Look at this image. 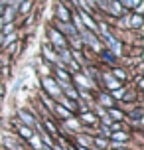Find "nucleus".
Masks as SVG:
<instances>
[{
    "instance_id": "obj_1",
    "label": "nucleus",
    "mask_w": 144,
    "mask_h": 150,
    "mask_svg": "<svg viewBox=\"0 0 144 150\" xmlns=\"http://www.w3.org/2000/svg\"><path fill=\"white\" fill-rule=\"evenodd\" d=\"M77 34H79V38H81L83 45H91V47L95 50V52H101V50H103V42H101V40H99V38L95 36V34H93V32H89V30H87V28L79 30Z\"/></svg>"
},
{
    "instance_id": "obj_2",
    "label": "nucleus",
    "mask_w": 144,
    "mask_h": 150,
    "mask_svg": "<svg viewBox=\"0 0 144 150\" xmlns=\"http://www.w3.org/2000/svg\"><path fill=\"white\" fill-rule=\"evenodd\" d=\"M42 87L49 93V97H59V95H63L61 93V89H59V85H57V81H53L49 75H46V77H42Z\"/></svg>"
},
{
    "instance_id": "obj_3",
    "label": "nucleus",
    "mask_w": 144,
    "mask_h": 150,
    "mask_svg": "<svg viewBox=\"0 0 144 150\" xmlns=\"http://www.w3.org/2000/svg\"><path fill=\"white\" fill-rule=\"evenodd\" d=\"M47 36H49V40H52V44L55 50H61V47H67V42H65V38L61 36L59 32L55 30V28H47Z\"/></svg>"
},
{
    "instance_id": "obj_4",
    "label": "nucleus",
    "mask_w": 144,
    "mask_h": 150,
    "mask_svg": "<svg viewBox=\"0 0 144 150\" xmlns=\"http://www.w3.org/2000/svg\"><path fill=\"white\" fill-rule=\"evenodd\" d=\"M55 75H57V85H59V89H65V87H71V75H69L67 69L59 67L55 69Z\"/></svg>"
},
{
    "instance_id": "obj_5",
    "label": "nucleus",
    "mask_w": 144,
    "mask_h": 150,
    "mask_svg": "<svg viewBox=\"0 0 144 150\" xmlns=\"http://www.w3.org/2000/svg\"><path fill=\"white\" fill-rule=\"evenodd\" d=\"M18 119L22 120V125H26V127H30V128H34L38 122H36V119H34V115H30L28 111H24V109H20L18 111Z\"/></svg>"
},
{
    "instance_id": "obj_6",
    "label": "nucleus",
    "mask_w": 144,
    "mask_h": 150,
    "mask_svg": "<svg viewBox=\"0 0 144 150\" xmlns=\"http://www.w3.org/2000/svg\"><path fill=\"white\" fill-rule=\"evenodd\" d=\"M55 14L59 18V22H71V12H69L63 4H57V6H55Z\"/></svg>"
},
{
    "instance_id": "obj_7",
    "label": "nucleus",
    "mask_w": 144,
    "mask_h": 150,
    "mask_svg": "<svg viewBox=\"0 0 144 150\" xmlns=\"http://www.w3.org/2000/svg\"><path fill=\"white\" fill-rule=\"evenodd\" d=\"M71 81H75L77 85H79V87H83V89H89V87H91V85H93V83L89 81V79H87V75H85L83 71H79V73H77L75 77L71 79Z\"/></svg>"
},
{
    "instance_id": "obj_8",
    "label": "nucleus",
    "mask_w": 144,
    "mask_h": 150,
    "mask_svg": "<svg viewBox=\"0 0 144 150\" xmlns=\"http://www.w3.org/2000/svg\"><path fill=\"white\" fill-rule=\"evenodd\" d=\"M16 12H18V6H12V4H10V6H8L6 10H4V14H0L2 22H4V24L12 22V20H14V16H16Z\"/></svg>"
},
{
    "instance_id": "obj_9",
    "label": "nucleus",
    "mask_w": 144,
    "mask_h": 150,
    "mask_svg": "<svg viewBox=\"0 0 144 150\" xmlns=\"http://www.w3.org/2000/svg\"><path fill=\"white\" fill-rule=\"evenodd\" d=\"M103 81H105V85L109 87L111 91H114V89H121V83H119V79H114L113 75H103Z\"/></svg>"
},
{
    "instance_id": "obj_10",
    "label": "nucleus",
    "mask_w": 144,
    "mask_h": 150,
    "mask_svg": "<svg viewBox=\"0 0 144 150\" xmlns=\"http://www.w3.org/2000/svg\"><path fill=\"white\" fill-rule=\"evenodd\" d=\"M57 26L61 28V30H57V32H63V34H67V36H75V34H77L75 26H73L71 22H59Z\"/></svg>"
},
{
    "instance_id": "obj_11",
    "label": "nucleus",
    "mask_w": 144,
    "mask_h": 150,
    "mask_svg": "<svg viewBox=\"0 0 144 150\" xmlns=\"http://www.w3.org/2000/svg\"><path fill=\"white\" fill-rule=\"evenodd\" d=\"M111 140L113 142H119V144H122V142H126L128 140V134L126 132H122V130H114V132H111Z\"/></svg>"
},
{
    "instance_id": "obj_12",
    "label": "nucleus",
    "mask_w": 144,
    "mask_h": 150,
    "mask_svg": "<svg viewBox=\"0 0 144 150\" xmlns=\"http://www.w3.org/2000/svg\"><path fill=\"white\" fill-rule=\"evenodd\" d=\"M57 101H59V105H61V107H67V111H69V112L75 111V107H77V101H71V99L63 97V95H59V97H57Z\"/></svg>"
},
{
    "instance_id": "obj_13",
    "label": "nucleus",
    "mask_w": 144,
    "mask_h": 150,
    "mask_svg": "<svg viewBox=\"0 0 144 150\" xmlns=\"http://www.w3.org/2000/svg\"><path fill=\"white\" fill-rule=\"evenodd\" d=\"M81 120H83V122H89V125H93V127H99V119L95 117V115H91L89 111L81 112Z\"/></svg>"
},
{
    "instance_id": "obj_14",
    "label": "nucleus",
    "mask_w": 144,
    "mask_h": 150,
    "mask_svg": "<svg viewBox=\"0 0 144 150\" xmlns=\"http://www.w3.org/2000/svg\"><path fill=\"white\" fill-rule=\"evenodd\" d=\"M99 101H101V105H103V107H109V109L114 105V99L111 97L109 93H99Z\"/></svg>"
},
{
    "instance_id": "obj_15",
    "label": "nucleus",
    "mask_w": 144,
    "mask_h": 150,
    "mask_svg": "<svg viewBox=\"0 0 144 150\" xmlns=\"http://www.w3.org/2000/svg\"><path fill=\"white\" fill-rule=\"evenodd\" d=\"M53 112H55V115H59L61 119H69V117H71V112L67 111V109H65V107H61L59 103H55V105H53V109H52Z\"/></svg>"
},
{
    "instance_id": "obj_16",
    "label": "nucleus",
    "mask_w": 144,
    "mask_h": 150,
    "mask_svg": "<svg viewBox=\"0 0 144 150\" xmlns=\"http://www.w3.org/2000/svg\"><path fill=\"white\" fill-rule=\"evenodd\" d=\"M109 10H111L114 16H122V4L119 0H111V2H109Z\"/></svg>"
},
{
    "instance_id": "obj_17",
    "label": "nucleus",
    "mask_w": 144,
    "mask_h": 150,
    "mask_svg": "<svg viewBox=\"0 0 144 150\" xmlns=\"http://www.w3.org/2000/svg\"><path fill=\"white\" fill-rule=\"evenodd\" d=\"M42 52H44V57H46V59L53 61V63H59V57H57V53H53L52 50L47 47V45H44V47H42Z\"/></svg>"
},
{
    "instance_id": "obj_18",
    "label": "nucleus",
    "mask_w": 144,
    "mask_h": 150,
    "mask_svg": "<svg viewBox=\"0 0 144 150\" xmlns=\"http://www.w3.org/2000/svg\"><path fill=\"white\" fill-rule=\"evenodd\" d=\"M28 142H30L36 150H42V148H44V142H42V138H40L38 134H32L30 138H28Z\"/></svg>"
},
{
    "instance_id": "obj_19",
    "label": "nucleus",
    "mask_w": 144,
    "mask_h": 150,
    "mask_svg": "<svg viewBox=\"0 0 144 150\" xmlns=\"http://www.w3.org/2000/svg\"><path fill=\"white\" fill-rule=\"evenodd\" d=\"M16 127H18V132H20L24 138H30V136L34 134V132H32V128H30V127H26V125H22V122H18Z\"/></svg>"
},
{
    "instance_id": "obj_20",
    "label": "nucleus",
    "mask_w": 144,
    "mask_h": 150,
    "mask_svg": "<svg viewBox=\"0 0 144 150\" xmlns=\"http://www.w3.org/2000/svg\"><path fill=\"white\" fill-rule=\"evenodd\" d=\"M67 120V127L71 128V130H75V132H79V130H81V122H79V120H75V119H71V117H69V119H65Z\"/></svg>"
},
{
    "instance_id": "obj_21",
    "label": "nucleus",
    "mask_w": 144,
    "mask_h": 150,
    "mask_svg": "<svg viewBox=\"0 0 144 150\" xmlns=\"http://www.w3.org/2000/svg\"><path fill=\"white\" fill-rule=\"evenodd\" d=\"M65 97L71 99V101H77L79 99V91L73 89V87H65Z\"/></svg>"
},
{
    "instance_id": "obj_22",
    "label": "nucleus",
    "mask_w": 144,
    "mask_h": 150,
    "mask_svg": "<svg viewBox=\"0 0 144 150\" xmlns=\"http://www.w3.org/2000/svg\"><path fill=\"white\" fill-rule=\"evenodd\" d=\"M69 40H71V44H73V50H81L83 47V42H81V38H79V34H75V36H69Z\"/></svg>"
},
{
    "instance_id": "obj_23",
    "label": "nucleus",
    "mask_w": 144,
    "mask_h": 150,
    "mask_svg": "<svg viewBox=\"0 0 144 150\" xmlns=\"http://www.w3.org/2000/svg\"><path fill=\"white\" fill-rule=\"evenodd\" d=\"M128 24L132 26V28H140V26H142V16H140V14H134L132 18H130Z\"/></svg>"
},
{
    "instance_id": "obj_24",
    "label": "nucleus",
    "mask_w": 144,
    "mask_h": 150,
    "mask_svg": "<svg viewBox=\"0 0 144 150\" xmlns=\"http://www.w3.org/2000/svg\"><path fill=\"white\" fill-rule=\"evenodd\" d=\"M77 140H79V146H91L93 144V138H89V136H85V134H79Z\"/></svg>"
},
{
    "instance_id": "obj_25",
    "label": "nucleus",
    "mask_w": 144,
    "mask_h": 150,
    "mask_svg": "<svg viewBox=\"0 0 144 150\" xmlns=\"http://www.w3.org/2000/svg\"><path fill=\"white\" fill-rule=\"evenodd\" d=\"M101 55L107 59V63H114V61H116V55L111 53V52H107V50H101Z\"/></svg>"
},
{
    "instance_id": "obj_26",
    "label": "nucleus",
    "mask_w": 144,
    "mask_h": 150,
    "mask_svg": "<svg viewBox=\"0 0 144 150\" xmlns=\"http://www.w3.org/2000/svg\"><path fill=\"white\" fill-rule=\"evenodd\" d=\"M107 115H109V117H111V119H116V122H119V120L122 119V112H121V111H116V109H114V107H111V109H109V112H107Z\"/></svg>"
},
{
    "instance_id": "obj_27",
    "label": "nucleus",
    "mask_w": 144,
    "mask_h": 150,
    "mask_svg": "<svg viewBox=\"0 0 144 150\" xmlns=\"http://www.w3.org/2000/svg\"><path fill=\"white\" fill-rule=\"evenodd\" d=\"M113 77H116V79H121V81H122V79H128V75L124 73L122 69H119V67H114V69H113Z\"/></svg>"
},
{
    "instance_id": "obj_28",
    "label": "nucleus",
    "mask_w": 144,
    "mask_h": 150,
    "mask_svg": "<svg viewBox=\"0 0 144 150\" xmlns=\"http://www.w3.org/2000/svg\"><path fill=\"white\" fill-rule=\"evenodd\" d=\"M122 6H126V8H134V6H138L142 0H119Z\"/></svg>"
},
{
    "instance_id": "obj_29",
    "label": "nucleus",
    "mask_w": 144,
    "mask_h": 150,
    "mask_svg": "<svg viewBox=\"0 0 144 150\" xmlns=\"http://www.w3.org/2000/svg\"><path fill=\"white\" fill-rule=\"evenodd\" d=\"M14 40H16V34L12 32V34H8L6 38H2V45H8V44H12Z\"/></svg>"
},
{
    "instance_id": "obj_30",
    "label": "nucleus",
    "mask_w": 144,
    "mask_h": 150,
    "mask_svg": "<svg viewBox=\"0 0 144 150\" xmlns=\"http://www.w3.org/2000/svg\"><path fill=\"white\" fill-rule=\"evenodd\" d=\"M124 93H126L124 89H114L113 93H111V97H113V99H122V97H124Z\"/></svg>"
},
{
    "instance_id": "obj_31",
    "label": "nucleus",
    "mask_w": 144,
    "mask_h": 150,
    "mask_svg": "<svg viewBox=\"0 0 144 150\" xmlns=\"http://www.w3.org/2000/svg\"><path fill=\"white\" fill-rule=\"evenodd\" d=\"M12 32H14V24L12 22H8V24H4V30H2V36H4V34H12Z\"/></svg>"
},
{
    "instance_id": "obj_32",
    "label": "nucleus",
    "mask_w": 144,
    "mask_h": 150,
    "mask_svg": "<svg viewBox=\"0 0 144 150\" xmlns=\"http://www.w3.org/2000/svg\"><path fill=\"white\" fill-rule=\"evenodd\" d=\"M93 142L97 144V146H101V148H107V146H109L107 138H93Z\"/></svg>"
},
{
    "instance_id": "obj_33",
    "label": "nucleus",
    "mask_w": 144,
    "mask_h": 150,
    "mask_svg": "<svg viewBox=\"0 0 144 150\" xmlns=\"http://www.w3.org/2000/svg\"><path fill=\"white\" fill-rule=\"evenodd\" d=\"M30 6H32V2H30V0H26V2H22V6H20V12H22V14H26V12L30 10Z\"/></svg>"
},
{
    "instance_id": "obj_34",
    "label": "nucleus",
    "mask_w": 144,
    "mask_h": 150,
    "mask_svg": "<svg viewBox=\"0 0 144 150\" xmlns=\"http://www.w3.org/2000/svg\"><path fill=\"white\" fill-rule=\"evenodd\" d=\"M44 125H46V128L49 130V132H52V134H57V130H55V127H53V122H52V120H46Z\"/></svg>"
},
{
    "instance_id": "obj_35",
    "label": "nucleus",
    "mask_w": 144,
    "mask_h": 150,
    "mask_svg": "<svg viewBox=\"0 0 144 150\" xmlns=\"http://www.w3.org/2000/svg\"><path fill=\"white\" fill-rule=\"evenodd\" d=\"M42 101H44V103H46V105H47V107H49V109H53V105H55V103H53L52 99H47V97H46V95H42Z\"/></svg>"
},
{
    "instance_id": "obj_36",
    "label": "nucleus",
    "mask_w": 144,
    "mask_h": 150,
    "mask_svg": "<svg viewBox=\"0 0 144 150\" xmlns=\"http://www.w3.org/2000/svg\"><path fill=\"white\" fill-rule=\"evenodd\" d=\"M0 95H4V87L2 85H0Z\"/></svg>"
},
{
    "instance_id": "obj_37",
    "label": "nucleus",
    "mask_w": 144,
    "mask_h": 150,
    "mask_svg": "<svg viewBox=\"0 0 144 150\" xmlns=\"http://www.w3.org/2000/svg\"><path fill=\"white\" fill-rule=\"evenodd\" d=\"M79 150H89V148H87V146H79Z\"/></svg>"
},
{
    "instance_id": "obj_38",
    "label": "nucleus",
    "mask_w": 144,
    "mask_h": 150,
    "mask_svg": "<svg viewBox=\"0 0 144 150\" xmlns=\"http://www.w3.org/2000/svg\"><path fill=\"white\" fill-rule=\"evenodd\" d=\"M2 26H4V22H2V18H0V28H2Z\"/></svg>"
},
{
    "instance_id": "obj_39",
    "label": "nucleus",
    "mask_w": 144,
    "mask_h": 150,
    "mask_svg": "<svg viewBox=\"0 0 144 150\" xmlns=\"http://www.w3.org/2000/svg\"><path fill=\"white\" fill-rule=\"evenodd\" d=\"M2 38H4V36H2V34H0V44H2Z\"/></svg>"
}]
</instances>
